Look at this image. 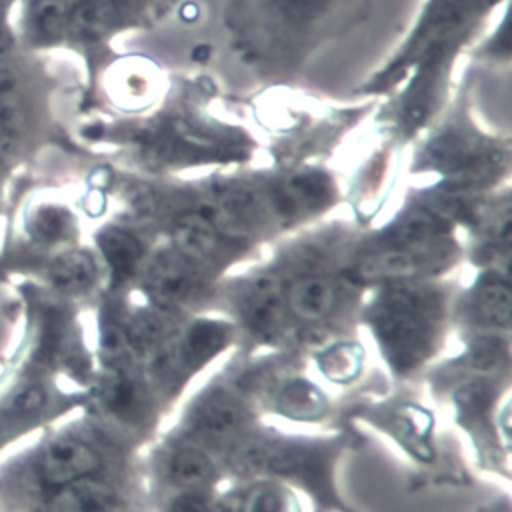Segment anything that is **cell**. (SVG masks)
<instances>
[{
	"mask_svg": "<svg viewBox=\"0 0 512 512\" xmlns=\"http://www.w3.org/2000/svg\"><path fill=\"white\" fill-rule=\"evenodd\" d=\"M242 512H296V506L286 492L274 486H260L244 500Z\"/></svg>",
	"mask_w": 512,
	"mask_h": 512,
	"instance_id": "9a60e30c",
	"label": "cell"
},
{
	"mask_svg": "<svg viewBox=\"0 0 512 512\" xmlns=\"http://www.w3.org/2000/svg\"><path fill=\"white\" fill-rule=\"evenodd\" d=\"M268 212L272 214L268 198H262L254 190H224L208 202L202 216H206L220 234L240 238L264 224Z\"/></svg>",
	"mask_w": 512,
	"mask_h": 512,
	"instance_id": "5b68a950",
	"label": "cell"
},
{
	"mask_svg": "<svg viewBox=\"0 0 512 512\" xmlns=\"http://www.w3.org/2000/svg\"><path fill=\"white\" fill-rule=\"evenodd\" d=\"M242 422V406L224 394H214L196 410L192 428L206 440H222L232 436L242 426Z\"/></svg>",
	"mask_w": 512,
	"mask_h": 512,
	"instance_id": "30bf717a",
	"label": "cell"
},
{
	"mask_svg": "<svg viewBox=\"0 0 512 512\" xmlns=\"http://www.w3.org/2000/svg\"><path fill=\"white\" fill-rule=\"evenodd\" d=\"M336 302V286L322 276L298 280L288 294V304L302 320L324 318Z\"/></svg>",
	"mask_w": 512,
	"mask_h": 512,
	"instance_id": "8fae6325",
	"label": "cell"
},
{
	"mask_svg": "<svg viewBox=\"0 0 512 512\" xmlns=\"http://www.w3.org/2000/svg\"><path fill=\"white\" fill-rule=\"evenodd\" d=\"M246 318L258 332H272L282 320V294L274 278H260L246 296Z\"/></svg>",
	"mask_w": 512,
	"mask_h": 512,
	"instance_id": "4fadbf2b",
	"label": "cell"
},
{
	"mask_svg": "<svg viewBox=\"0 0 512 512\" xmlns=\"http://www.w3.org/2000/svg\"><path fill=\"white\" fill-rule=\"evenodd\" d=\"M330 192V182L324 176L316 172H304L284 178L270 192L268 202L274 216L292 220L324 206L330 198Z\"/></svg>",
	"mask_w": 512,
	"mask_h": 512,
	"instance_id": "8992f818",
	"label": "cell"
},
{
	"mask_svg": "<svg viewBox=\"0 0 512 512\" xmlns=\"http://www.w3.org/2000/svg\"><path fill=\"white\" fill-rule=\"evenodd\" d=\"M98 276V258L90 250L74 246L48 260L34 282L66 300H76L88 296L96 288Z\"/></svg>",
	"mask_w": 512,
	"mask_h": 512,
	"instance_id": "277c9868",
	"label": "cell"
},
{
	"mask_svg": "<svg viewBox=\"0 0 512 512\" xmlns=\"http://www.w3.org/2000/svg\"><path fill=\"white\" fill-rule=\"evenodd\" d=\"M242 508H244V498L238 494H228L216 504L212 512H242Z\"/></svg>",
	"mask_w": 512,
	"mask_h": 512,
	"instance_id": "d6986e66",
	"label": "cell"
},
{
	"mask_svg": "<svg viewBox=\"0 0 512 512\" xmlns=\"http://www.w3.org/2000/svg\"><path fill=\"white\" fill-rule=\"evenodd\" d=\"M292 2H298V4H312V2H318V0H292Z\"/></svg>",
	"mask_w": 512,
	"mask_h": 512,
	"instance_id": "ffe728a7",
	"label": "cell"
},
{
	"mask_svg": "<svg viewBox=\"0 0 512 512\" xmlns=\"http://www.w3.org/2000/svg\"><path fill=\"white\" fill-rule=\"evenodd\" d=\"M476 312L490 324H508L510 290L502 280H488L476 294Z\"/></svg>",
	"mask_w": 512,
	"mask_h": 512,
	"instance_id": "5bb4252c",
	"label": "cell"
},
{
	"mask_svg": "<svg viewBox=\"0 0 512 512\" xmlns=\"http://www.w3.org/2000/svg\"><path fill=\"white\" fill-rule=\"evenodd\" d=\"M358 368V358L354 354L352 348L344 346V348H336L334 352H330L324 358V372L332 378V380H344L350 378Z\"/></svg>",
	"mask_w": 512,
	"mask_h": 512,
	"instance_id": "e0dca14e",
	"label": "cell"
},
{
	"mask_svg": "<svg viewBox=\"0 0 512 512\" xmlns=\"http://www.w3.org/2000/svg\"><path fill=\"white\" fill-rule=\"evenodd\" d=\"M282 402H284V410L286 412H290L294 416H300V418H306V416H314V414L320 412L322 398L306 382L304 384L300 382L294 388H288L284 392Z\"/></svg>",
	"mask_w": 512,
	"mask_h": 512,
	"instance_id": "2e32d148",
	"label": "cell"
},
{
	"mask_svg": "<svg viewBox=\"0 0 512 512\" xmlns=\"http://www.w3.org/2000/svg\"><path fill=\"white\" fill-rule=\"evenodd\" d=\"M146 290L162 304H178L196 286L192 262L178 252H160L146 268Z\"/></svg>",
	"mask_w": 512,
	"mask_h": 512,
	"instance_id": "52a82bcc",
	"label": "cell"
},
{
	"mask_svg": "<svg viewBox=\"0 0 512 512\" xmlns=\"http://www.w3.org/2000/svg\"><path fill=\"white\" fill-rule=\"evenodd\" d=\"M166 476L172 484L186 488V490H196L212 482L214 478V466L210 458L200 452L198 448H176L168 462H166Z\"/></svg>",
	"mask_w": 512,
	"mask_h": 512,
	"instance_id": "7c38bea8",
	"label": "cell"
},
{
	"mask_svg": "<svg viewBox=\"0 0 512 512\" xmlns=\"http://www.w3.org/2000/svg\"><path fill=\"white\" fill-rule=\"evenodd\" d=\"M170 512H208V506L206 502L200 498V496H194V494H188V496H182L178 498Z\"/></svg>",
	"mask_w": 512,
	"mask_h": 512,
	"instance_id": "ac0fdd59",
	"label": "cell"
},
{
	"mask_svg": "<svg viewBox=\"0 0 512 512\" xmlns=\"http://www.w3.org/2000/svg\"><path fill=\"white\" fill-rule=\"evenodd\" d=\"M8 286L14 300L6 312L20 332L0 360V454L72 410L80 396L64 390L60 376L84 382L90 368L72 300L28 278Z\"/></svg>",
	"mask_w": 512,
	"mask_h": 512,
	"instance_id": "6da1fadb",
	"label": "cell"
},
{
	"mask_svg": "<svg viewBox=\"0 0 512 512\" xmlns=\"http://www.w3.org/2000/svg\"><path fill=\"white\" fill-rule=\"evenodd\" d=\"M176 252L190 262H208L220 256L224 244L220 232L202 214H186L172 228Z\"/></svg>",
	"mask_w": 512,
	"mask_h": 512,
	"instance_id": "ba28073f",
	"label": "cell"
},
{
	"mask_svg": "<svg viewBox=\"0 0 512 512\" xmlns=\"http://www.w3.org/2000/svg\"><path fill=\"white\" fill-rule=\"evenodd\" d=\"M54 80L38 54L0 50V174L14 178L48 144H62L50 100Z\"/></svg>",
	"mask_w": 512,
	"mask_h": 512,
	"instance_id": "7a4b0ae2",
	"label": "cell"
},
{
	"mask_svg": "<svg viewBox=\"0 0 512 512\" xmlns=\"http://www.w3.org/2000/svg\"><path fill=\"white\" fill-rule=\"evenodd\" d=\"M434 306V296L426 290L400 288L386 296L378 312V324L396 352L414 354L422 350Z\"/></svg>",
	"mask_w": 512,
	"mask_h": 512,
	"instance_id": "3957f363",
	"label": "cell"
},
{
	"mask_svg": "<svg viewBox=\"0 0 512 512\" xmlns=\"http://www.w3.org/2000/svg\"><path fill=\"white\" fill-rule=\"evenodd\" d=\"M96 246L116 282L126 280L140 262L142 246L134 234L120 226H106L96 234Z\"/></svg>",
	"mask_w": 512,
	"mask_h": 512,
	"instance_id": "9c48e42d",
	"label": "cell"
}]
</instances>
